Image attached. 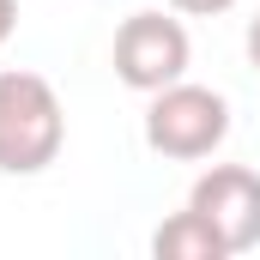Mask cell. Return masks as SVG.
<instances>
[{"instance_id":"obj_1","label":"cell","mask_w":260,"mask_h":260,"mask_svg":"<svg viewBox=\"0 0 260 260\" xmlns=\"http://www.w3.org/2000/svg\"><path fill=\"white\" fill-rule=\"evenodd\" d=\"M67 145V109L30 67H0V176H43Z\"/></svg>"},{"instance_id":"obj_2","label":"cell","mask_w":260,"mask_h":260,"mask_svg":"<svg viewBox=\"0 0 260 260\" xmlns=\"http://www.w3.org/2000/svg\"><path fill=\"white\" fill-rule=\"evenodd\" d=\"M224 139H230V103H224V91L194 85V79H176V85L151 91V103H145V145L157 157L200 164Z\"/></svg>"},{"instance_id":"obj_3","label":"cell","mask_w":260,"mask_h":260,"mask_svg":"<svg viewBox=\"0 0 260 260\" xmlns=\"http://www.w3.org/2000/svg\"><path fill=\"white\" fill-rule=\"evenodd\" d=\"M109 61H115V79H121L127 91L151 97V91H164V85L188 79V61H194L188 24H182V18H170V12H127V18H121V30H115Z\"/></svg>"},{"instance_id":"obj_6","label":"cell","mask_w":260,"mask_h":260,"mask_svg":"<svg viewBox=\"0 0 260 260\" xmlns=\"http://www.w3.org/2000/svg\"><path fill=\"white\" fill-rule=\"evenodd\" d=\"M176 12H188V18H218V12H230L236 0H170Z\"/></svg>"},{"instance_id":"obj_8","label":"cell","mask_w":260,"mask_h":260,"mask_svg":"<svg viewBox=\"0 0 260 260\" xmlns=\"http://www.w3.org/2000/svg\"><path fill=\"white\" fill-rule=\"evenodd\" d=\"M12 30H18V0H0V49L12 43Z\"/></svg>"},{"instance_id":"obj_5","label":"cell","mask_w":260,"mask_h":260,"mask_svg":"<svg viewBox=\"0 0 260 260\" xmlns=\"http://www.w3.org/2000/svg\"><path fill=\"white\" fill-rule=\"evenodd\" d=\"M151 254L157 260H230V248H224V236L200 218L194 206H182L176 218H164L151 230Z\"/></svg>"},{"instance_id":"obj_4","label":"cell","mask_w":260,"mask_h":260,"mask_svg":"<svg viewBox=\"0 0 260 260\" xmlns=\"http://www.w3.org/2000/svg\"><path fill=\"white\" fill-rule=\"evenodd\" d=\"M188 206L224 236L230 254L260 248V170H248V164H212L188 188Z\"/></svg>"},{"instance_id":"obj_7","label":"cell","mask_w":260,"mask_h":260,"mask_svg":"<svg viewBox=\"0 0 260 260\" xmlns=\"http://www.w3.org/2000/svg\"><path fill=\"white\" fill-rule=\"evenodd\" d=\"M242 49H248V67L260 73V12L248 18V30H242Z\"/></svg>"}]
</instances>
